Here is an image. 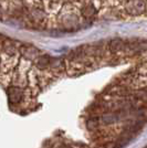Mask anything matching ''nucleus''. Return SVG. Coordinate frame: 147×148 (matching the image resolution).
I'll list each match as a JSON object with an SVG mask.
<instances>
[{
  "mask_svg": "<svg viewBox=\"0 0 147 148\" xmlns=\"http://www.w3.org/2000/svg\"><path fill=\"white\" fill-rule=\"evenodd\" d=\"M134 71L138 75H147V59H144L138 62Z\"/></svg>",
  "mask_w": 147,
  "mask_h": 148,
  "instance_id": "obj_7",
  "label": "nucleus"
},
{
  "mask_svg": "<svg viewBox=\"0 0 147 148\" xmlns=\"http://www.w3.org/2000/svg\"><path fill=\"white\" fill-rule=\"evenodd\" d=\"M21 53H22V56H25L27 60H29V61H32V60H36L38 56H40L39 54V50L37 48H34V47H32V45H25L23 47L22 49H21Z\"/></svg>",
  "mask_w": 147,
  "mask_h": 148,
  "instance_id": "obj_5",
  "label": "nucleus"
},
{
  "mask_svg": "<svg viewBox=\"0 0 147 148\" xmlns=\"http://www.w3.org/2000/svg\"><path fill=\"white\" fill-rule=\"evenodd\" d=\"M86 127L91 132H96L100 130L102 127L100 122V116H90V118L86 121Z\"/></svg>",
  "mask_w": 147,
  "mask_h": 148,
  "instance_id": "obj_6",
  "label": "nucleus"
},
{
  "mask_svg": "<svg viewBox=\"0 0 147 148\" xmlns=\"http://www.w3.org/2000/svg\"><path fill=\"white\" fill-rule=\"evenodd\" d=\"M51 62V56L48 54H40L34 60V65L38 71H48Z\"/></svg>",
  "mask_w": 147,
  "mask_h": 148,
  "instance_id": "obj_4",
  "label": "nucleus"
},
{
  "mask_svg": "<svg viewBox=\"0 0 147 148\" xmlns=\"http://www.w3.org/2000/svg\"><path fill=\"white\" fill-rule=\"evenodd\" d=\"M8 99L11 104H18L23 99V91L19 86H11L8 88Z\"/></svg>",
  "mask_w": 147,
  "mask_h": 148,
  "instance_id": "obj_3",
  "label": "nucleus"
},
{
  "mask_svg": "<svg viewBox=\"0 0 147 148\" xmlns=\"http://www.w3.org/2000/svg\"><path fill=\"white\" fill-rule=\"evenodd\" d=\"M125 44H126V41H124L123 39L114 38L107 43V48H109V51H110V53L112 56L122 59L123 52H124V49H125Z\"/></svg>",
  "mask_w": 147,
  "mask_h": 148,
  "instance_id": "obj_2",
  "label": "nucleus"
},
{
  "mask_svg": "<svg viewBox=\"0 0 147 148\" xmlns=\"http://www.w3.org/2000/svg\"><path fill=\"white\" fill-rule=\"evenodd\" d=\"M122 10L127 17H141L147 14V2L145 0H124Z\"/></svg>",
  "mask_w": 147,
  "mask_h": 148,
  "instance_id": "obj_1",
  "label": "nucleus"
},
{
  "mask_svg": "<svg viewBox=\"0 0 147 148\" xmlns=\"http://www.w3.org/2000/svg\"><path fill=\"white\" fill-rule=\"evenodd\" d=\"M142 88H143V90H144V91H145V92L147 93V85H145V86H144V87H142Z\"/></svg>",
  "mask_w": 147,
  "mask_h": 148,
  "instance_id": "obj_9",
  "label": "nucleus"
},
{
  "mask_svg": "<svg viewBox=\"0 0 147 148\" xmlns=\"http://www.w3.org/2000/svg\"><path fill=\"white\" fill-rule=\"evenodd\" d=\"M145 1H146V2H147V0H145Z\"/></svg>",
  "mask_w": 147,
  "mask_h": 148,
  "instance_id": "obj_10",
  "label": "nucleus"
},
{
  "mask_svg": "<svg viewBox=\"0 0 147 148\" xmlns=\"http://www.w3.org/2000/svg\"><path fill=\"white\" fill-rule=\"evenodd\" d=\"M58 148H72L70 145H67V144H64V145H61V146H59Z\"/></svg>",
  "mask_w": 147,
  "mask_h": 148,
  "instance_id": "obj_8",
  "label": "nucleus"
}]
</instances>
